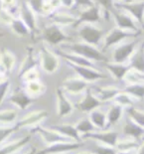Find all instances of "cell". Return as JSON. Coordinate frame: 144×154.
Listing matches in <instances>:
<instances>
[{"label": "cell", "mask_w": 144, "mask_h": 154, "mask_svg": "<svg viewBox=\"0 0 144 154\" xmlns=\"http://www.w3.org/2000/svg\"><path fill=\"white\" fill-rule=\"evenodd\" d=\"M17 130H19L17 125L10 127H0V144L4 141L8 136H10L13 132L17 131Z\"/></svg>", "instance_id": "43"}, {"label": "cell", "mask_w": 144, "mask_h": 154, "mask_svg": "<svg viewBox=\"0 0 144 154\" xmlns=\"http://www.w3.org/2000/svg\"><path fill=\"white\" fill-rule=\"evenodd\" d=\"M78 33L81 41L87 44L96 46V47L101 43L106 36L103 29L94 24H90V23H84L78 26Z\"/></svg>", "instance_id": "2"}, {"label": "cell", "mask_w": 144, "mask_h": 154, "mask_svg": "<svg viewBox=\"0 0 144 154\" xmlns=\"http://www.w3.org/2000/svg\"><path fill=\"white\" fill-rule=\"evenodd\" d=\"M56 96H57V109L59 117H65L73 112V104L71 103V101L64 94V91L61 88H57Z\"/></svg>", "instance_id": "19"}, {"label": "cell", "mask_w": 144, "mask_h": 154, "mask_svg": "<svg viewBox=\"0 0 144 154\" xmlns=\"http://www.w3.org/2000/svg\"><path fill=\"white\" fill-rule=\"evenodd\" d=\"M103 103L101 101L96 94L93 93L90 88H87L86 91V94L83 97L80 103L77 104V107L80 109L81 112H87L90 113V111L97 109L100 107Z\"/></svg>", "instance_id": "15"}, {"label": "cell", "mask_w": 144, "mask_h": 154, "mask_svg": "<svg viewBox=\"0 0 144 154\" xmlns=\"http://www.w3.org/2000/svg\"><path fill=\"white\" fill-rule=\"evenodd\" d=\"M51 128L55 129L56 131L60 132L62 135L66 136L72 140L81 141V136L76 128V125H73V124H59V125H52Z\"/></svg>", "instance_id": "28"}, {"label": "cell", "mask_w": 144, "mask_h": 154, "mask_svg": "<svg viewBox=\"0 0 144 154\" xmlns=\"http://www.w3.org/2000/svg\"><path fill=\"white\" fill-rule=\"evenodd\" d=\"M110 14L112 16L113 21L115 22L116 27H118L120 29H124V30L133 31V32L141 31L139 29L138 23L135 21V19L125 11L115 8Z\"/></svg>", "instance_id": "6"}, {"label": "cell", "mask_w": 144, "mask_h": 154, "mask_svg": "<svg viewBox=\"0 0 144 154\" xmlns=\"http://www.w3.org/2000/svg\"><path fill=\"white\" fill-rule=\"evenodd\" d=\"M39 55H40L41 67L44 72L47 74H54L55 72H57L60 66V61H59L57 54L53 53L46 46H42Z\"/></svg>", "instance_id": "8"}, {"label": "cell", "mask_w": 144, "mask_h": 154, "mask_svg": "<svg viewBox=\"0 0 144 154\" xmlns=\"http://www.w3.org/2000/svg\"><path fill=\"white\" fill-rule=\"evenodd\" d=\"M96 154H117V150L115 147L109 146V145H99L93 151Z\"/></svg>", "instance_id": "44"}, {"label": "cell", "mask_w": 144, "mask_h": 154, "mask_svg": "<svg viewBox=\"0 0 144 154\" xmlns=\"http://www.w3.org/2000/svg\"><path fill=\"white\" fill-rule=\"evenodd\" d=\"M55 53L58 56H60L63 59L66 60L67 63H71L74 65H77V66H83V67H91L94 68V63L91 62L87 59L81 57L80 55L74 54V53H69L64 50H60V49H57L55 51Z\"/></svg>", "instance_id": "21"}, {"label": "cell", "mask_w": 144, "mask_h": 154, "mask_svg": "<svg viewBox=\"0 0 144 154\" xmlns=\"http://www.w3.org/2000/svg\"><path fill=\"white\" fill-rule=\"evenodd\" d=\"M123 1H126V0H114L115 3H119V2H123Z\"/></svg>", "instance_id": "55"}, {"label": "cell", "mask_w": 144, "mask_h": 154, "mask_svg": "<svg viewBox=\"0 0 144 154\" xmlns=\"http://www.w3.org/2000/svg\"><path fill=\"white\" fill-rule=\"evenodd\" d=\"M43 38L48 44L52 46H57L62 43H69L72 42V38L68 36L60 28V26L56 24L48 25L43 29Z\"/></svg>", "instance_id": "5"}, {"label": "cell", "mask_w": 144, "mask_h": 154, "mask_svg": "<svg viewBox=\"0 0 144 154\" xmlns=\"http://www.w3.org/2000/svg\"><path fill=\"white\" fill-rule=\"evenodd\" d=\"M36 13L30 8L27 2H23L19 6L18 9V16L26 24V26L29 28L32 36H35V34L38 32V26L37 20H36Z\"/></svg>", "instance_id": "13"}, {"label": "cell", "mask_w": 144, "mask_h": 154, "mask_svg": "<svg viewBox=\"0 0 144 154\" xmlns=\"http://www.w3.org/2000/svg\"><path fill=\"white\" fill-rule=\"evenodd\" d=\"M104 67L107 71L111 74V76L115 81H122L125 80L126 76L130 73L131 68L129 67L128 64H117L113 62H106L104 64Z\"/></svg>", "instance_id": "20"}, {"label": "cell", "mask_w": 144, "mask_h": 154, "mask_svg": "<svg viewBox=\"0 0 144 154\" xmlns=\"http://www.w3.org/2000/svg\"><path fill=\"white\" fill-rule=\"evenodd\" d=\"M116 8L125 11L135 19V21L144 27V1H123L115 3Z\"/></svg>", "instance_id": "7"}, {"label": "cell", "mask_w": 144, "mask_h": 154, "mask_svg": "<svg viewBox=\"0 0 144 154\" xmlns=\"http://www.w3.org/2000/svg\"><path fill=\"white\" fill-rule=\"evenodd\" d=\"M48 116H49V112L46 110H43V109L36 110V111H33V112H30L29 114H27V116H25L16 125L18 126L19 129L22 128V127H26V126L37 125L38 123H40L41 121L45 119Z\"/></svg>", "instance_id": "22"}, {"label": "cell", "mask_w": 144, "mask_h": 154, "mask_svg": "<svg viewBox=\"0 0 144 154\" xmlns=\"http://www.w3.org/2000/svg\"><path fill=\"white\" fill-rule=\"evenodd\" d=\"M31 139V135H26L22 138L18 139V140H15L13 141L12 143L8 144L2 148H0V154H13L15 153L16 151H18L19 149L22 148L23 146H25L26 144L29 142V140Z\"/></svg>", "instance_id": "29"}, {"label": "cell", "mask_w": 144, "mask_h": 154, "mask_svg": "<svg viewBox=\"0 0 144 154\" xmlns=\"http://www.w3.org/2000/svg\"><path fill=\"white\" fill-rule=\"evenodd\" d=\"M83 141H63V142H58L52 145H49L48 147H46L45 149L41 150L39 154H63L69 151H73L81 148V146H84Z\"/></svg>", "instance_id": "12"}, {"label": "cell", "mask_w": 144, "mask_h": 154, "mask_svg": "<svg viewBox=\"0 0 144 154\" xmlns=\"http://www.w3.org/2000/svg\"><path fill=\"white\" fill-rule=\"evenodd\" d=\"M136 154H144V141H142V143L140 144L139 148L137 149Z\"/></svg>", "instance_id": "51"}, {"label": "cell", "mask_w": 144, "mask_h": 154, "mask_svg": "<svg viewBox=\"0 0 144 154\" xmlns=\"http://www.w3.org/2000/svg\"><path fill=\"white\" fill-rule=\"evenodd\" d=\"M90 119L91 122L93 123V125L97 127V129L104 130L107 127V116L106 114L103 112L101 110L99 109H94L90 112Z\"/></svg>", "instance_id": "30"}, {"label": "cell", "mask_w": 144, "mask_h": 154, "mask_svg": "<svg viewBox=\"0 0 144 154\" xmlns=\"http://www.w3.org/2000/svg\"><path fill=\"white\" fill-rule=\"evenodd\" d=\"M32 132L39 134V135L42 137V139L47 144H49V145H52V144H55L58 142L69 141V140H71L70 138L62 135L60 132L56 131L55 129L51 128V127L50 128H45V127L36 125L34 128L32 129Z\"/></svg>", "instance_id": "14"}, {"label": "cell", "mask_w": 144, "mask_h": 154, "mask_svg": "<svg viewBox=\"0 0 144 154\" xmlns=\"http://www.w3.org/2000/svg\"><path fill=\"white\" fill-rule=\"evenodd\" d=\"M39 77H40V74H39V72L35 69V70H32L30 72H28L27 74H25L24 76L22 77V80H24L26 83H28V82L38 81Z\"/></svg>", "instance_id": "47"}, {"label": "cell", "mask_w": 144, "mask_h": 154, "mask_svg": "<svg viewBox=\"0 0 144 154\" xmlns=\"http://www.w3.org/2000/svg\"><path fill=\"white\" fill-rule=\"evenodd\" d=\"M9 101L14 103L18 107H20L21 109H25L29 106H31L32 103H33V100L28 96L27 91H23L21 88H17L12 93Z\"/></svg>", "instance_id": "26"}, {"label": "cell", "mask_w": 144, "mask_h": 154, "mask_svg": "<svg viewBox=\"0 0 144 154\" xmlns=\"http://www.w3.org/2000/svg\"><path fill=\"white\" fill-rule=\"evenodd\" d=\"M141 35V31L140 32H133L124 30V29H120L118 27L113 28L112 30H110L109 33L104 36L103 39V49H109L113 46H117L118 44L122 43L127 39L130 38H138Z\"/></svg>", "instance_id": "3"}, {"label": "cell", "mask_w": 144, "mask_h": 154, "mask_svg": "<svg viewBox=\"0 0 144 154\" xmlns=\"http://www.w3.org/2000/svg\"><path fill=\"white\" fill-rule=\"evenodd\" d=\"M114 103L119 104L121 106H126V107H129V106H133L134 104L136 103V99L133 97L132 96H130L129 94L125 93L121 90V91L117 94L115 97V99L113 100Z\"/></svg>", "instance_id": "34"}, {"label": "cell", "mask_w": 144, "mask_h": 154, "mask_svg": "<svg viewBox=\"0 0 144 154\" xmlns=\"http://www.w3.org/2000/svg\"><path fill=\"white\" fill-rule=\"evenodd\" d=\"M38 66V61L36 59L35 55H34V49L33 47L29 46V47L26 49V56L24 58V60L21 63V66L19 68L18 71V78L22 79V77L24 76L25 74H27L28 72H30L32 70H35Z\"/></svg>", "instance_id": "18"}, {"label": "cell", "mask_w": 144, "mask_h": 154, "mask_svg": "<svg viewBox=\"0 0 144 154\" xmlns=\"http://www.w3.org/2000/svg\"><path fill=\"white\" fill-rule=\"evenodd\" d=\"M36 153H37V149H36L35 147H33V148H31L28 152H26L25 154H36Z\"/></svg>", "instance_id": "52"}, {"label": "cell", "mask_w": 144, "mask_h": 154, "mask_svg": "<svg viewBox=\"0 0 144 154\" xmlns=\"http://www.w3.org/2000/svg\"><path fill=\"white\" fill-rule=\"evenodd\" d=\"M123 116V106H119L117 103L112 104L109 111H107V124L109 125H112V124L117 123L118 121L121 119Z\"/></svg>", "instance_id": "33"}, {"label": "cell", "mask_w": 144, "mask_h": 154, "mask_svg": "<svg viewBox=\"0 0 144 154\" xmlns=\"http://www.w3.org/2000/svg\"><path fill=\"white\" fill-rule=\"evenodd\" d=\"M15 62L14 54L6 48H2L0 50V75L10 73L15 66Z\"/></svg>", "instance_id": "25"}, {"label": "cell", "mask_w": 144, "mask_h": 154, "mask_svg": "<svg viewBox=\"0 0 144 154\" xmlns=\"http://www.w3.org/2000/svg\"><path fill=\"white\" fill-rule=\"evenodd\" d=\"M122 133L126 137H131V138L135 139H142V137L144 136V128L142 126L138 125L136 122H134L128 116L123 123Z\"/></svg>", "instance_id": "23"}, {"label": "cell", "mask_w": 144, "mask_h": 154, "mask_svg": "<svg viewBox=\"0 0 144 154\" xmlns=\"http://www.w3.org/2000/svg\"><path fill=\"white\" fill-rule=\"evenodd\" d=\"M93 2L96 4L100 5L101 9H103L106 12L111 13L114 9H115V2L114 0H93Z\"/></svg>", "instance_id": "42"}, {"label": "cell", "mask_w": 144, "mask_h": 154, "mask_svg": "<svg viewBox=\"0 0 144 154\" xmlns=\"http://www.w3.org/2000/svg\"><path fill=\"white\" fill-rule=\"evenodd\" d=\"M3 9V4H2V0H0V10Z\"/></svg>", "instance_id": "56"}, {"label": "cell", "mask_w": 144, "mask_h": 154, "mask_svg": "<svg viewBox=\"0 0 144 154\" xmlns=\"http://www.w3.org/2000/svg\"><path fill=\"white\" fill-rule=\"evenodd\" d=\"M47 17L50 19L53 24H56L58 26H75L77 22V17L74 15H71L70 13L58 11L56 10L49 14Z\"/></svg>", "instance_id": "24"}, {"label": "cell", "mask_w": 144, "mask_h": 154, "mask_svg": "<svg viewBox=\"0 0 144 154\" xmlns=\"http://www.w3.org/2000/svg\"><path fill=\"white\" fill-rule=\"evenodd\" d=\"M126 112L134 122H136L138 125L142 126L144 128V111L135 109L133 106L126 107Z\"/></svg>", "instance_id": "36"}, {"label": "cell", "mask_w": 144, "mask_h": 154, "mask_svg": "<svg viewBox=\"0 0 144 154\" xmlns=\"http://www.w3.org/2000/svg\"><path fill=\"white\" fill-rule=\"evenodd\" d=\"M126 1H132V0H126Z\"/></svg>", "instance_id": "59"}, {"label": "cell", "mask_w": 144, "mask_h": 154, "mask_svg": "<svg viewBox=\"0 0 144 154\" xmlns=\"http://www.w3.org/2000/svg\"><path fill=\"white\" fill-rule=\"evenodd\" d=\"M139 1H144V0H139Z\"/></svg>", "instance_id": "61"}, {"label": "cell", "mask_w": 144, "mask_h": 154, "mask_svg": "<svg viewBox=\"0 0 144 154\" xmlns=\"http://www.w3.org/2000/svg\"><path fill=\"white\" fill-rule=\"evenodd\" d=\"M9 86H10V82H9L8 79H5L4 81H2L1 83H0V104L2 103L6 94H7Z\"/></svg>", "instance_id": "46"}, {"label": "cell", "mask_w": 144, "mask_h": 154, "mask_svg": "<svg viewBox=\"0 0 144 154\" xmlns=\"http://www.w3.org/2000/svg\"><path fill=\"white\" fill-rule=\"evenodd\" d=\"M46 0H28V5L36 14H43Z\"/></svg>", "instance_id": "41"}, {"label": "cell", "mask_w": 144, "mask_h": 154, "mask_svg": "<svg viewBox=\"0 0 144 154\" xmlns=\"http://www.w3.org/2000/svg\"><path fill=\"white\" fill-rule=\"evenodd\" d=\"M96 3L93 0H75V7H81V8H87L94 5Z\"/></svg>", "instance_id": "48"}, {"label": "cell", "mask_w": 144, "mask_h": 154, "mask_svg": "<svg viewBox=\"0 0 144 154\" xmlns=\"http://www.w3.org/2000/svg\"><path fill=\"white\" fill-rule=\"evenodd\" d=\"M139 44L140 39H134L132 41L127 42L124 41L118 44L112 52V62L117 64H126Z\"/></svg>", "instance_id": "4"}, {"label": "cell", "mask_w": 144, "mask_h": 154, "mask_svg": "<svg viewBox=\"0 0 144 154\" xmlns=\"http://www.w3.org/2000/svg\"><path fill=\"white\" fill-rule=\"evenodd\" d=\"M3 36H4V34H3V33H0V37H3Z\"/></svg>", "instance_id": "57"}, {"label": "cell", "mask_w": 144, "mask_h": 154, "mask_svg": "<svg viewBox=\"0 0 144 154\" xmlns=\"http://www.w3.org/2000/svg\"><path fill=\"white\" fill-rule=\"evenodd\" d=\"M2 4H3V9H6L7 11L12 13L15 16V11L18 10L16 7V0H2Z\"/></svg>", "instance_id": "45"}, {"label": "cell", "mask_w": 144, "mask_h": 154, "mask_svg": "<svg viewBox=\"0 0 144 154\" xmlns=\"http://www.w3.org/2000/svg\"><path fill=\"white\" fill-rule=\"evenodd\" d=\"M11 29L14 33L17 36H20V37H23V36H27L29 34H31L29 28L26 26V24L19 17H16L14 20H13L12 24H11Z\"/></svg>", "instance_id": "35"}, {"label": "cell", "mask_w": 144, "mask_h": 154, "mask_svg": "<svg viewBox=\"0 0 144 154\" xmlns=\"http://www.w3.org/2000/svg\"><path fill=\"white\" fill-rule=\"evenodd\" d=\"M17 116V111L14 109H7L0 111V122L9 123L14 121Z\"/></svg>", "instance_id": "40"}, {"label": "cell", "mask_w": 144, "mask_h": 154, "mask_svg": "<svg viewBox=\"0 0 144 154\" xmlns=\"http://www.w3.org/2000/svg\"><path fill=\"white\" fill-rule=\"evenodd\" d=\"M140 144L137 139L135 138H131V137H128L127 139H121L117 141L116 145H115V149L117 151H134V150H137L139 148Z\"/></svg>", "instance_id": "32"}, {"label": "cell", "mask_w": 144, "mask_h": 154, "mask_svg": "<svg viewBox=\"0 0 144 154\" xmlns=\"http://www.w3.org/2000/svg\"><path fill=\"white\" fill-rule=\"evenodd\" d=\"M81 139H93L97 140L100 143L104 144V145H109L115 147L117 141H118V133L114 130H101V131H93L89 133L81 134Z\"/></svg>", "instance_id": "9"}, {"label": "cell", "mask_w": 144, "mask_h": 154, "mask_svg": "<svg viewBox=\"0 0 144 154\" xmlns=\"http://www.w3.org/2000/svg\"><path fill=\"white\" fill-rule=\"evenodd\" d=\"M141 141H144V136L142 137V139H141Z\"/></svg>", "instance_id": "58"}, {"label": "cell", "mask_w": 144, "mask_h": 154, "mask_svg": "<svg viewBox=\"0 0 144 154\" xmlns=\"http://www.w3.org/2000/svg\"><path fill=\"white\" fill-rule=\"evenodd\" d=\"M130 96L135 97L136 100H144V83L143 82H136V83H129L122 90Z\"/></svg>", "instance_id": "31"}, {"label": "cell", "mask_w": 144, "mask_h": 154, "mask_svg": "<svg viewBox=\"0 0 144 154\" xmlns=\"http://www.w3.org/2000/svg\"><path fill=\"white\" fill-rule=\"evenodd\" d=\"M134 76H135V81H134V83H136V82H143L144 83V74H137L134 72Z\"/></svg>", "instance_id": "50"}, {"label": "cell", "mask_w": 144, "mask_h": 154, "mask_svg": "<svg viewBox=\"0 0 144 154\" xmlns=\"http://www.w3.org/2000/svg\"><path fill=\"white\" fill-rule=\"evenodd\" d=\"M117 154H133V151H117Z\"/></svg>", "instance_id": "53"}, {"label": "cell", "mask_w": 144, "mask_h": 154, "mask_svg": "<svg viewBox=\"0 0 144 154\" xmlns=\"http://www.w3.org/2000/svg\"><path fill=\"white\" fill-rule=\"evenodd\" d=\"M67 49L71 53L80 55L81 57L87 59L91 62H104L106 63L107 59L103 54V52L100 51L96 46L87 44L84 42H77L72 43L67 47Z\"/></svg>", "instance_id": "1"}, {"label": "cell", "mask_w": 144, "mask_h": 154, "mask_svg": "<svg viewBox=\"0 0 144 154\" xmlns=\"http://www.w3.org/2000/svg\"><path fill=\"white\" fill-rule=\"evenodd\" d=\"M16 18V16H14L7 11L6 9H1L0 10V25L3 26H11L13 20Z\"/></svg>", "instance_id": "39"}, {"label": "cell", "mask_w": 144, "mask_h": 154, "mask_svg": "<svg viewBox=\"0 0 144 154\" xmlns=\"http://www.w3.org/2000/svg\"><path fill=\"white\" fill-rule=\"evenodd\" d=\"M62 5L67 8H72L75 6V0H60Z\"/></svg>", "instance_id": "49"}, {"label": "cell", "mask_w": 144, "mask_h": 154, "mask_svg": "<svg viewBox=\"0 0 144 154\" xmlns=\"http://www.w3.org/2000/svg\"><path fill=\"white\" fill-rule=\"evenodd\" d=\"M76 128L78 129V131L80 132V134H84V133H89L93 131H97V127L93 125V123L91 122L90 119H84L80 120L76 124Z\"/></svg>", "instance_id": "37"}, {"label": "cell", "mask_w": 144, "mask_h": 154, "mask_svg": "<svg viewBox=\"0 0 144 154\" xmlns=\"http://www.w3.org/2000/svg\"><path fill=\"white\" fill-rule=\"evenodd\" d=\"M101 10L103 9L97 4H94L93 6H90V7L84 8L77 17V22L74 27H78L80 25L84 24V23L94 24V23L100 21V19L103 18Z\"/></svg>", "instance_id": "10"}, {"label": "cell", "mask_w": 144, "mask_h": 154, "mask_svg": "<svg viewBox=\"0 0 144 154\" xmlns=\"http://www.w3.org/2000/svg\"><path fill=\"white\" fill-rule=\"evenodd\" d=\"M129 67L131 71H134L137 74H144V41L140 42L137 46L131 58L128 61Z\"/></svg>", "instance_id": "17"}, {"label": "cell", "mask_w": 144, "mask_h": 154, "mask_svg": "<svg viewBox=\"0 0 144 154\" xmlns=\"http://www.w3.org/2000/svg\"><path fill=\"white\" fill-rule=\"evenodd\" d=\"M62 88L67 93L72 94H81L83 91H87V82L83 80L80 77L75 78H68L63 81L62 83Z\"/></svg>", "instance_id": "16"}, {"label": "cell", "mask_w": 144, "mask_h": 154, "mask_svg": "<svg viewBox=\"0 0 144 154\" xmlns=\"http://www.w3.org/2000/svg\"><path fill=\"white\" fill-rule=\"evenodd\" d=\"M120 91H121V90H119V88H117L115 87H110V86L97 87L93 88V94H96L103 103L113 100Z\"/></svg>", "instance_id": "27"}, {"label": "cell", "mask_w": 144, "mask_h": 154, "mask_svg": "<svg viewBox=\"0 0 144 154\" xmlns=\"http://www.w3.org/2000/svg\"><path fill=\"white\" fill-rule=\"evenodd\" d=\"M78 154H96V153H93V151H91V152H86V151H84V152H78Z\"/></svg>", "instance_id": "54"}, {"label": "cell", "mask_w": 144, "mask_h": 154, "mask_svg": "<svg viewBox=\"0 0 144 154\" xmlns=\"http://www.w3.org/2000/svg\"><path fill=\"white\" fill-rule=\"evenodd\" d=\"M46 87L40 81H33L26 83V91L31 94H42L45 91Z\"/></svg>", "instance_id": "38"}, {"label": "cell", "mask_w": 144, "mask_h": 154, "mask_svg": "<svg viewBox=\"0 0 144 154\" xmlns=\"http://www.w3.org/2000/svg\"><path fill=\"white\" fill-rule=\"evenodd\" d=\"M0 76H1V75H0ZM0 83H1V79H0Z\"/></svg>", "instance_id": "60"}, {"label": "cell", "mask_w": 144, "mask_h": 154, "mask_svg": "<svg viewBox=\"0 0 144 154\" xmlns=\"http://www.w3.org/2000/svg\"><path fill=\"white\" fill-rule=\"evenodd\" d=\"M73 70L78 74V76L81 78L87 83H91V82H97L100 80H106L109 77L103 72L99 71L96 68L91 67H83V66H77V65L67 63Z\"/></svg>", "instance_id": "11"}]
</instances>
